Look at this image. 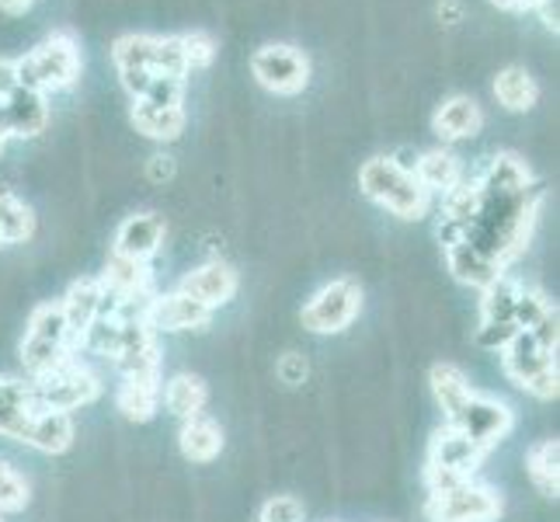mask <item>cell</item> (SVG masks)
Segmentation results:
<instances>
[{
    "instance_id": "cell-9",
    "label": "cell",
    "mask_w": 560,
    "mask_h": 522,
    "mask_svg": "<svg viewBox=\"0 0 560 522\" xmlns=\"http://www.w3.org/2000/svg\"><path fill=\"white\" fill-rule=\"evenodd\" d=\"M446 425H456L463 436L474 439L480 450L491 453L501 439L512 436V429H515V411L501 397L485 394V391H474L467 401H463V408Z\"/></svg>"
},
{
    "instance_id": "cell-50",
    "label": "cell",
    "mask_w": 560,
    "mask_h": 522,
    "mask_svg": "<svg viewBox=\"0 0 560 522\" xmlns=\"http://www.w3.org/2000/svg\"><path fill=\"white\" fill-rule=\"evenodd\" d=\"M0 522H4V515H0Z\"/></svg>"
},
{
    "instance_id": "cell-42",
    "label": "cell",
    "mask_w": 560,
    "mask_h": 522,
    "mask_svg": "<svg viewBox=\"0 0 560 522\" xmlns=\"http://www.w3.org/2000/svg\"><path fill=\"white\" fill-rule=\"evenodd\" d=\"M276 373H279V380L282 383H303L306 380V359L300 356V352H285L282 359H279V366H276Z\"/></svg>"
},
{
    "instance_id": "cell-40",
    "label": "cell",
    "mask_w": 560,
    "mask_h": 522,
    "mask_svg": "<svg viewBox=\"0 0 560 522\" xmlns=\"http://www.w3.org/2000/svg\"><path fill=\"white\" fill-rule=\"evenodd\" d=\"M182 46H185V63L188 70H206L217 60V43L206 35V32H188L182 35Z\"/></svg>"
},
{
    "instance_id": "cell-41",
    "label": "cell",
    "mask_w": 560,
    "mask_h": 522,
    "mask_svg": "<svg viewBox=\"0 0 560 522\" xmlns=\"http://www.w3.org/2000/svg\"><path fill=\"white\" fill-rule=\"evenodd\" d=\"M515 335H518L515 324H477L474 341L480 348H488V352H501V348H505Z\"/></svg>"
},
{
    "instance_id": "cell-28",
    "label": "cell",
    "mask_w": 560,
    "mask_h": 522,
    "mask_svg": "<svg viewBox=\"0 0 560 522\" xmlns=\"http://www.w3.org/2000/svg\"><path fill=\"white\" fill-rule=\"evenodd\" d=\"M132 126L143 137L158 140V143H175L182 132H185V108H158V105H147V102H132L129 112Z\"/></svg>"
},
{
    "instance_id": "cell-32",
    "label": "cell",
    "mask_w": 560,
    "mask_h": 522,
    "mask_svg": "<svg viewBox=\"0 0 560 522\" xmlns=\"http://www.w3.org/2000/svg\"><path fill=\"white\" fill-rule=\"evenodd\" d=\"M35 234V212L14 196L11 188H0V247L25 244Z\"/></svg>"
},
{
    "instance_id": "cell-45",
    "label": "cell",
    "mask_w": 560,
    "mask_h": 522,
    "mask_svg": "<svg viewBox=\"0 0 560 522\" xmlns=\"http://www.w3.org/2000/svg\"><path fill=\"white\" fill-rule=\"evenodd\" d=\"M536 11H539V18H544V25L557 35L560 32V14H557V0H536V4H533Z\"/></svg>"
},
{
    "instance_id": "cell-27",
    "label": "cell",
    "mask_w": 560,
    "mask_h": 522,
    "mask_svg": "<svg viewBox=\"0 0 560 522\" xmlns=\"http://www.w3.org/2000/svg\"><path fill=\"white\" fill-rule=\"evenodd\" d=\"M446 265L456 282L474 286V289H488L498 276H505V268L494 265L491 258H485L480 251H474L467 241H459L453 247H446Z\"/></svg>"
},
{
    "instance_id": "cell-10",
    "label": "cell",
    "mask_w": 560,
    "mask_h": 522,
    "mask_svg": "<svg viewBox=\"0 0 560 522\" xmlns=\"http://www.w3.org/2000/svg\"><path fill=\"white\" fill-rule=\"evenodd\" d=\"M250 73H255V81L265 91L293 98V94H300L306 84H311V60H306L303 49H296V46L268 43L250 56Z\"/></svg>"
},
{
    "instance_id": "cell-11",
    "label": "cell",
    "mask_w": 560,
    "mask_h": 522,
    "mask_svg": "<svg viewBox=\"0 0 560 522\" xmlns=\"http://www.w3.org/2000/svg\"><path fill=\"white\" fill-rule=\"evenodd\" d=\"M488 460V450H480L474 439L463 436L456 425L442 421L429 439V460L424 474H453V477H477L480 463Z\"/></svg>"
},
{
    "instance_id": "cell-38",
    "label": "cell",
    "mask_w": 560,
    "mask_h": 522,
    "mask_svg": "<svg viewBox=\"0 0 560 522\" xmlns=\"http://www.w3.org/2000/svg\"><path fill=\"white\" fill-rule=\"evenodd\" d=\"M140 102L158 105V108H182V102H185V77L153 73V81H150V88H147V94H143Z\"/></svg>"
},
{
    "instance_id": "cell-21",
    "label": "cell",
    "mask_w": 560,
    "mask_h": 522,
    "mask_svg": "<svg viewBox=\"0 0 560 522\" xmlns=\"http://www.w3.org/2000/svg\"><path fill=\"white\" fill-rule=\"evenodd\" d=\"M226 446V436L220 429V421L217 418H209V415H196V418H188L182 421V432H178V450L188 463H212V460H220Z\"/></svg>"
},
{
    "instance_id": "cell-1",
    "label": "cell",
    "mask_w": 560,
    "mask_h": 522,
    "mask_svg": "<svg viewBox=\"0 0 560 522\" xmlns=\"http://www.w3.org/2000/svg\"><path fill=\"white\" fill-rule=\"evenodd\" d=\"M539 202H544V185L536 182L518 196H491V192L480 188V209L463 241L494 265L509 268L533 237Z\"/></svg>"
},
{
    "instance_id": "cell-24",
    "label": "cell",
    "mask_w": 560,
    "mask_h": 522,
    "mask_svg": "<svg viewBox=\"0 0 560 522\" xmlns=\"http://www.w3.org/2000/svg\"><path fill=\"white\" fill-rule=\"evenodd\" d=\"M161 404L175 415L178 421H188L196 415H206L209 404V386L202 376L196 373H175L164 386H161Z\"/></svg>"
},
{
    "instance_id": "cell-6",
    "label": "cell",
    "mask_w": 560,
    "mask_h": 522,
    "mask_svg": "<svg viewBox=\"0 0 560 522\" xmlns=\"http://www.w3.org/2000/svg\"><path fill=\"white\" fill-rule=\"evenodd\" d=\"M32 391L46 411L73 415L102 397V380L88 362H81V356H70L60 366H52L49 373L32 380Z\"/></svg>"
},
{
    "instance_id": "cell-18",
    "label": "cell",
    "mask_w": 560,
    "mask_h": 522,
    "mask_svg": "<svg viewBox=\"0 0 560 522\" xmlns=\"http://www.w3.org/2000/svg\"><path fill=\"white\" fill-rule=\"evenodd\" d=\"M0 105H4L11 137L35 140L38 132H46V126H49V102H46V94L28 91V88H14Z\"/></svg>"
},
{
    "instance_id": "cell-17",
    "label": "cell",
    "mask_w": 560,
    "mask_h": 522,
    "mask_svg": "<svg viewBox=\"0 0 560 522\" xmlns=\"http://www.w3.org/2000/svg\"><path fill=\"white\" fill-rule=\"evenodd\" d=\"M480 126H485V112H480V105L467 98V94H453V98L442 102L432 115V129L442 143L470 140L480 132Z\"/></svg>"
},
{
    "instance_id": "cell-20",
    "label": "cell",
    "mask_w": 560,
    "mask_h": 522,
    "mask_svg": "<svg viewBox=\"0 0 560 522\" xmlns=\"http://www.w3.org/2000/svg\"><path fill=\"white\" fill-rule=\"evenodd\" d=\"M102 286L105 293L115 297V300H132V297H153L158 289H153V276H150V265L143 262H132V258H122L112 251V258L102 272Z\"/></svg>"
},
{
    "instance_id": "cell-25",
    "label": "cell",
    "mask_w": 560,
    "mask_h": 522,
    "mask_svg": "<svg viewBox=\"0 0 560 522\" xmlns=\"http://www.w3.org/2000/svg\"><path fill=\"white\" fill-rule=\"evenodd\" d=\"M73 415H63V411H38L32 429L25 436V446L46 453V456H60L73 446Z\"/></svg>"
},
{
    "instance_id": "cell-23",
    "label": "cell",
    "mask_w": 560,
    "mask_h": 522,
    "mask_svg": "<svg viewBox=\"0 0 560 522\" xmlns=\"http://www.w3.org/2000/svg\"><path fill=\"white\" fill-rule=\"evenodd\" d=\"M477 182L491 196H518L533 185V171L518 153H494L485 171L477 174Z\"/></svg>"
},
{
    "instance_id": "cell-2",
    "label": "cell",
    "mask_w": 560,
    "mask_h": 522,
    "mask_svg": "<svg viewBox=\"0 0 560 522\" xmlns=\"http://www.w3.org/2000/svg\"><path fill=\"white\" fill-rule=\"evenodd\" d=\"M359 188L362 196L394 212L400 220H421L429 217L432 196L421 188V182L408 167H400L394 158H373L359 167Z\"/></svg>"
},
{
    "instance_id": "cell-16",
    "label": "cell",
    "mask_w": 560,
    "mask_h": 522,
    "mask_svg": "<svg viewBox=\"0 0 560 522\" xmlns=\"http://www.w3.org/2000/svg\"><path fill=\"white\" fill-rule=\"evenodd\" d=\"M164 244V220L158 212H137V217H126L115 230V255L132 258L150 265V258L158 255Z\"/></svg>"
},
{
    "instance_id": "cell-5",
    "label": "cell",
    "mask_w": 560,
    "mask_h": 522,
    "mask_svg": "<svg viewBox=\"0 0 560 522\" xmlns=\"http://www.w3.org/2000/svg\"><path fill=\"white\" fill-rule=\"evenodd\" d=\"M501 509H505L501 495L477 477L429 488V498H424V519L429 522H498Z\"/></svg>"
},
{
    "instance_id": "cell-46",
    "label": "cell",
    "mask_w": 560,
    "mask_h": 522,
    "mask_svg": "<svg viewBox=\"0 0 560 522\" xmlns=\"http://www.w3.org/2000/svg\"><path fill=\"white\" fill-rule=\"evenodd\" d=\"M32 4H38V0H0V11H4V14H25Z\"/></svg>"
},
{
    "instance_id": "cell-8",
    "label": "cell",
    "mask_w": 560,
    "mask_h": 522,
    "mask_svg": "<svg viewBox=\"0 0 560 522\" xmlns=\"http://www.w3.org/2000/svg\"><path fill=\"white\" fill-rule=\"evenodd\" d=\"M362 311V286L355 279H331L303 303L300 324L311 335H341L349 332Z\"/></svg>"
},
{
    "instance_id": "cell-31",
    "label": "cell",
    "mask_w": 560,
    "mask_h": 522,
    "mask_svg": "<svg viewBox=\"0 0 560 522\" xmlns=\"http://www.w3.org/2000/svg\"><path fill=\"white\" fill-rule=\"evenodd\" d=\"M523 279L498 276L488 289H480V324H515V300Z\"/></svg>"
},
{
    "instance_id": "cell-35",
    "label": "cell",
    "mask_w": 560,
    "mask_h": 522,
    "mask_svg": "<svg viewBox=\"0 0 560 522\" xmlns=\"http://www.w3.org/2000/svg\"><path fill=\"white\" fill-rule=\"evenodd\" d=\"M32 501V485L25 474L11 467L8 460H0V515H18L25 512Z\"/></svg>"
},
{
    "instance_id": "cell-34",
    "label": "cell",
    "mask_w": 560,
    "mask_h": 522,
    "mask_svg": "<svg viewBox=\"0 0 560 522\" xmlns=\"http://www.w3.org/2000/svg\"><path fill=\"white\" fill-rule=\"evenodd\" d=\"M153 43L158 35H122L115 38L112 60L119 70H150L153 73Z\"/></svg>"
},
{
    "instance_id": "cell-29",
    "label": "cell",
    "mask_w": 560,
    "mask_h": 522,
    "mask_svg": "<svg viewBox=\"0 0 560 522\" xmlns=\"http://www.w3.org/2000/svg\"><path fill=\"white\" fill-rule=\"evenodd\" d=\"M560 442L557 439H539L526 453V474L533 480V488L544 498H557L560 491Z\"/></svg>"
},
{
    "instance_id": "cell-49",
    "label": "cell",
    "mask_w": 560,
    "mask_h": 522,
    "mask_svg": "<svg viewBox=\"0 0 560 522\" xmlns=\"http://www.w3.org/2000/svg\"><path fill=\"white\" fill-rule=\"evenodd\" d=\"M8 140H11V129H8V115H4V105H0V153H4Z\"/></svg>"
},
{
    "instance_id": "cell-13",
    "label": "cell",
    "mask_w": 560,
    "mask_h": 522,
    "mask_svg": "<svg viewBox=\"0 0 560 522\" xmlns=\"http://www.w3.org/2000/svg\"><path fill=\"white\" fill-rule=\"evenodd\" d=\"M38 411H46V408L35 401L28 376L25 380L0 376V436L14 439V442H25Z\"/></svg>"
},
{
    "instance_id": "cell-33",
    "label": "cell",
    "mask_w": 560,
    "mask_h": 522,
    "mask_svg": "<svg viewBox=\"0 0 560 522\" xmlns=\"http://www.w3.org/2000/svg\"><path fill=\"white\" fill-rule=\"evenodd\" d=\"M480 209V182L477 174H470V178H463L456 188H450L446 196H442V220H453L456 227H463V234H467V227L474 223Z\"/></svg>"
},
{
    "instance_id": "cell-14",
    "label": "cell",
    "mask_w": 560,
    "mask_h": 522,
    "mask_svg": "<svg viewBox=\"0 0 560 522\" xmlns=\"http://www.w3.org/2000/svg\"><path fill=\"white\" fill-rule=\"evenodd\" d=\"M147 321L158 335H178V332H199V327H206L212 321V311H206L202 303L175 289V293L153 297Z\"/></svg>"
},
{
    "instance_id": "cell-26",
    "label": "cell",
    "mask_w": 560,
    "mask_h": 522,
    "mask_svg": "<svg viewBox=\"0 0 560 522\" xmlns=\"http://www.w3.org/2000/svg\"><path fill=\"white\" fill-rule=\"evenodd\" d=\"M429 386H432L435 404L442 408V421H450L463 408V401L477 391V386L470 383V376L463 373L456 362H435L432 373H429Z\"/></svg>"
},
{
    "instance_id": "cell-7",
    "label": "cell",
    "mask_w": 560,
    "mask_h": 522,
    "mask_svg": "<svg viewBox=\"0 0 560 522\" xmlns=\"http://www.w3.org/2000/svg\"><path fill=\"white\" fill-rule=\"evenodd\" d=\"M501 370L536 401H557V352L539 345L529 332H518L505 348H501Z\"/></svg>"
},
{
    "instance_id": "cell-47",
    "label": "cell",
    "mask_w": 560,
    "mask_h": 522,
    "mask_svg": "<svg viewBox=\"0 0 560 522\" xmlns=\"http://www.w3.org/2000/svg\"><path fill=\"white\" fill-rule=\"evenodd\" d=\"M491 4H498L501 11H529L536 0H491Z\"/></svg>"
},
{
    "instance_id": "cell-4",
    "label": "cell",
    "mask_w": 560,
    "mask_h": 522,
    "mask_svg": "<svg viewBox=\"0 0 560 522\" xmlns=\"http://www.w3.org/2000/svg\"><path fill=\"white\" fill-rule=\"evenodd\" d=\"M70 356H77V348L70 341L67 321H63V311H60V300L38 303L35 311H32V317H28L25 338H22L25 376L38 380L43 373H49L52 366H60Z\"/></svg>"
},
{
    "instance_id": "cell-15",
    "label": "cell",
    "mask_w": 560,
    "mask_h": 522,
    "mask_svg": "<svg viewBox=\"0 0 560 522\" xmlns=\"http://www.w3.org/2000/svg\"><path fill=\"white\" fill-rule=\"evenodd\" d=\"M102 297H105L102 279H77L60 300V311H63L67 332H70V341H73L77 352H81L88 327L102 314Z\"/></svg>"
},
{
    "instance_id": "cell-43",
    "label": "cell",
    "mask_w": 560,
    "mask_h": 522,
    "mask_svg": "<svg viewBox=\"0 0 560 522\" xmlns=\"http://www.w3.org/2000/svg\"><path fill=\"white\" fill-rule=\"evenodd\" d=\"M14 88H18V70H14V60H8V56H0V102H4Z\"/></svg>"
},
{
    "instance_id": "cell-30",
    "label": "cell",
    "mask_w": 560,
    "mask_h": 522,
    "mask_svg": "<svg viewBox=\"0 0 560 522\" xmlns=\"http://www.w3.org/2000/svg\"><path fill=\"white\" fill-rule=\"evenodd\" d=\"M494 98L505 112H529L539 98V88L526 67H505L494 77Z\"/></svg>"
},
{
    "instance_id": "cell-36",
    "label": "cell",
    "mask_w": 560,
    "mask_h": 522,
    "mask_svg": "<svg viewBox=\"0 0 560 522\" xmlns=\"http://www.w3.org/2000/svg\"><path fill=\"white\" fill-rule=\"evenodd\" d=\"M553 311H557V303L544 293V289L523 282V289H518V300H515V327H518V332H529V327H536Z\"/></svg>"
},
{
    "instance_id": "cell-22",
    "label": "cell",
    "mask_w": 560,
    "mask_h": 522,
    "mask_svg": "<svg viewBox=\"0 0 560 522\" xmlns=\"http://www.w3.org/2000/svg\"><path fill=\"white\" fill-rule=\"evenodd\" d=\"M411 174L421 182V188L429 192V196H446L450 188H456L467 174H463V164L453 150H424L415 158V167Z\"/></svg>"
},
{
    "instance_id": "cell-3",
    "label": "cell",
    "mask_w": 560,
    "mask_h": 522,
    "mask_svg": "<svg viewBox=\"0 0 560 522\" xmlns=\"http://www.w3.org/2000/svg\"><path fill=\"white\" fill-rule=\"evenodd\" d=\"M18 70V88H28L38 94H52V91H67L81 81V49H77L70 32H52L43 38L35 49L14 60Z\"/></svg>"
},
{
    "instance_id": "cell-37",
    "label": "cell",
    "mask_w": 560,
    "mask_h": 522,
    "mask_svg": "<svg viewBox=\"0 0 560 522\" xmlns=\"http://www.w3.org/2000/svg\"><path fill=\"white\" fill-rule=\"evenodd\" d=\"M153 73H164V77H185L188 73L182 35H164L153 43Z\"/></svg>"
},
{
    "instance_id": "cell-12",
    "label": "cell",
    "mask_w": 560,
    "mask_h": 522,
    "mask_svg": "<svg viewBox=\"0 0 560 522\" xmlns=\"http://www.w3.org/2000/svg\"><path fill=\"white\" fill-rule=\"evenodd\" d=\"M178 289L196 303H202L206 311L217 314L220 306H226L237 297L241 276L234 272V265H226V262H202L199 268H191V272L182 279Z\"/></svg>"
},
{
    "instance_id": "cell-44",
    "label": "cell",
    "mask_w": 560,
    "mask_h": 522,
    "mask_svg": "<svg viewBox=\"0 0 560 522\" xmlns=\"http://www.w3.org/2000/svg\"><path fill=\"white\" fill-rule=\"evenodd\" d=\"M147 174H150V182H167L171 174H175V161L164 158V153H158V158H150Z\"/></svg>"
},
{
    "instance_id": "cell-39",
    "label": "cell",
    "mask_w": 560,
    "mask_h": 522,
    "mask_svg": "<svg viewBox=\"0 0 560 522\" xmlns=\"http://www.w3.org/2000/svg\"><path fill=\"white\" fill-rule=\"evenodd\" d=\"M258 522H306V509L296 495H272L261 506Z\"/></svg>"
},
{
    "instance_id": "cell-19",
    "label": "cell",
    "mask_w": 560,
    "mask_h": 522,
    "mask_svg": "<svg viewBox=\"0 0 560 522\" xmlns=\"http://www.w3.org/2000/svg\"><path fill=\"white\" fill-rule=\"evenodd\" d=\"M161 373H137V376H122L119 394H115V404L129 421H150L161 411Z\"/></svg>"
},
{
    "instance_id": "cell-48",
    "label": "cell",
    "mask_w": 560,
    "mask_h": 522,
    "mask_svg": "<svg viewBox=\"0 0 560 522\" xmlns=\"http://www.w3.org/2000/svg\"><path fill=\"white\" fill-rule=\"evenodd\" d=\"M439 14H446V18H450V22H446V25H456V22H459V18H463V11H459V4H456V0H446V4H442V8H439Z\"/></svg>"
}]
</instances>
